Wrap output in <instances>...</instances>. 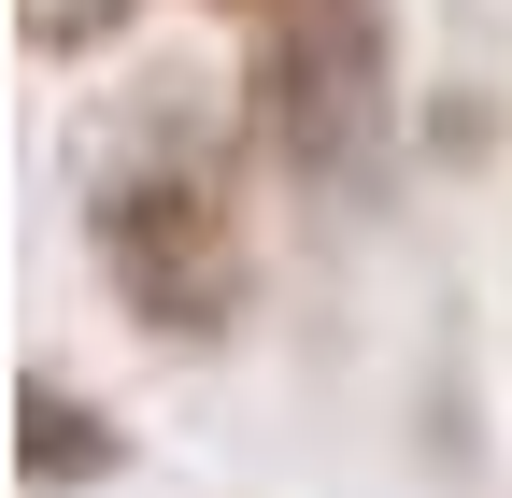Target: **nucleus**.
<instances>
[{
	"label": "nucleus",
	"instance_id": "1",
	"mask_svg": "<svg viewBox=\"0 0 512 498\" xmlns=\"http://www.w3.org/2000/svg\"><path fill=\"white\" fill-rule=\"evenodd\" d=\"M242 129L299 200L384 214L413 157V72H399V0H271L242 29Z\"/></svg>",
	"mask_w": 512,
	"mask_h": 498
},
{
	"label": "nucleus",
	"instance_id": "2",
	"mask_svg": "<svg viewBox=\"0 0 512 498\" xmlns=\"http://www.w3.org/2000/svg\"><path fill=\"white\" fill-rule=\"evenodd\" d=\"M86 257H100V285H114V314L143 328V342H171V356H214V342H242V314H256L242 171L185 129V114H157V129L86 185Z\"/></svg>",
	"mask_w": 512,
	"mask_h": 498
},
{
	"label": "nucleus",
	"instance_id": "3",
	"mask_svg": "<svg viewBox=\"0 0 512 498\" xmlns=\"http://www.w3.org/2000/svg\"><path fill=\"white\" fill-rule=\"evenodd\" d=\"M114 470H128V427L86 385H57V370H15V484L29 498H86Z\"/></svg>",
	"mask_w": 512,
	"mask_h": 498
},
{
	"label": "nucleus",
	"instance_id": "4",
	"mask_svg": "<svg viewBox=\"0 0 512 498\" xmlns=\"http://www.w3.org/2000/svg\"><path fill=\"white\" fill-rule=\"evenodd\" d=\"M128 29H143V0H15V43L43 57V72H72V57H114Z\"/></svg>",
	"mask_w": 512,
	"mask_h": 498
},
{
	"label": "nucleus",
	"instance_id": "5",
	"mask_svg": "<svg viewBox=\"0 0 512 498\" xmlns=\"http://www.w3.org/2000/svg\"><path fill=\"white\" fill-rule=\"evenodd\" d=\"M214 15H242V29H256V15H271V0H214Z\"/></svg>",
	"mask_w": 512,
	"mask_h": 498
}]
</instances>
